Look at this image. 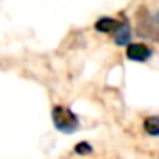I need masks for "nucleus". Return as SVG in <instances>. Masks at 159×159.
Listing matches in <instances>:
<instances>
[{"mask_svg": "<svg viewBox=\"0 0 159 159\" xmlns=\"http://www.w3.org/2000/svg\"><path fill=\"white\" fill-rule=\"evenodd\" d=\"M152 55H154L152 48L145 43H130V45H127V58L132 60V62L144 63Z\"/></svg>", "mask_w": 159, "mask_h": 159, "instance_id": "obj_3", "label": "nucleus"}, {"mask_svg": "<svg viewBox=\"0 0 159 159\" xmlns=\"http://www.w3.org/2000/svg\"><path fill=\"white\" fill-rule=\"evenodd\" d=\"M116 26H118L116 19L108 17V16H103V17H99L94 22V29H96L98 33H113Z\"/></svg>", "mask_w": 159, "mask_h": 159, "instance_id": "obj_5", "label": "nucleus"}, {"mask_svg": "<svg viewBox=\"0 0 159 159\" xmlns=\"http://www.w3.org/2000/svg\"><path fill=\"white\" fill-rule=\"evenodd\" d=\"M113 41L116 46H127L132 43V28H130V22L125 19L123 22H118V26L115 28L113 31Z\"/></svg>", "mask_w": 159, "mask_h": 159, "instance_id": "obj_4", "label": "nucleus"}, {"mask_svg": "<svg viewBox=\"0 0 159 159\" xmlns=\"http://www.w3.org/2000/svg\"><path fill=\"white\" fill-rule=\"evenodd\" d=\"M74 151H75V154H79V156H89L91 152H93V145H91L89 142L82 140L74 147Z\"/></svg>", "mask_w": 159, "mask_h": 159, "instance_id": "obj_7", "label": "nucleus"}, {"mask_svg": "<svg viewBox=\"0 0 159 159\" xmlns=\"http://www.w3.org/2000/svg\"><path fill=\"white\" fill-rule=\"evenodd\" d=\"M144 130L147 135H151V137H157L159 135V116H156V115H151V116H147L144 120Z\"/></svg>", "mask_w": 159, "mask_h": 159, "instance_id": "obj_6", "label": "nucleus"}, {"mask_svg": "<svg viewBox=\"0 0 159 159\" xmlns=\"http://www.w3.org/2000/svg\"><path fill=\"white\" fill-rule=\"evenodd\" d=\"M52 121L55 125V128L58 132L65 135H70V134H75L80 127V120L75 113H74L70 108L67 106H62V104H57L53 106L52 110Z\"/></svg>", "mask_w": 159, "mask_h": 159, "instance_id": "obj_1", "label": "nucleus"}, {"mask_svg": "<svg viewBox=\"0 0 159 159\" xmlns=\"http://www.w3.org/2000/svg\"><path fill=\"white\" fill-rule=\"evenodd\" d=\"M157 17L152 16L145 7L139 9L137 12V33L140 38L145 39H157Z\"/></svg>", "mask_w": 159, "mask_h": 159, "instance_id": "obj_2", "label": "nucleus"}]
</instances>
